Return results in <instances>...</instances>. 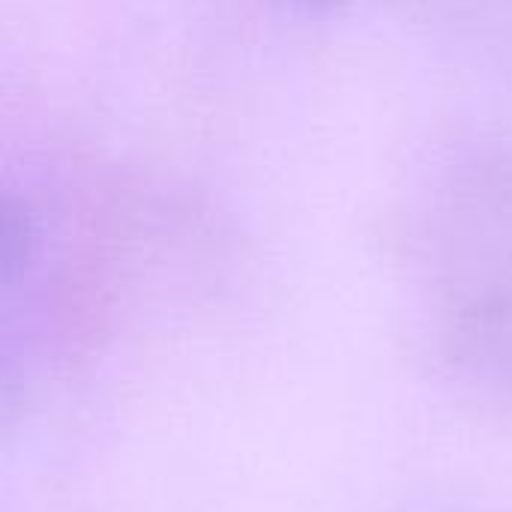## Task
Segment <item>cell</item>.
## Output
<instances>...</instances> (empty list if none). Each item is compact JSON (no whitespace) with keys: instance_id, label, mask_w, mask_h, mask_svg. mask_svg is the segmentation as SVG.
Returning a JSON list of instances; mask_svg holds the SVG:
<instances>
[{"instance_id":"6da1fadb","label":"cell","mask_w":512,"mask_h":512,"mask_svg":"<svg viewBox=\"0 0 512 512\" xmlns=\"http://www.w3.org/2000/svg\"><path fill=\"white\" fill-rule=\"evenodd\" d=\"M291 3H297V6H303V9H315V12H321V9H333V6H339L342 0H291Z\"/></svg>"}]
</instances>
